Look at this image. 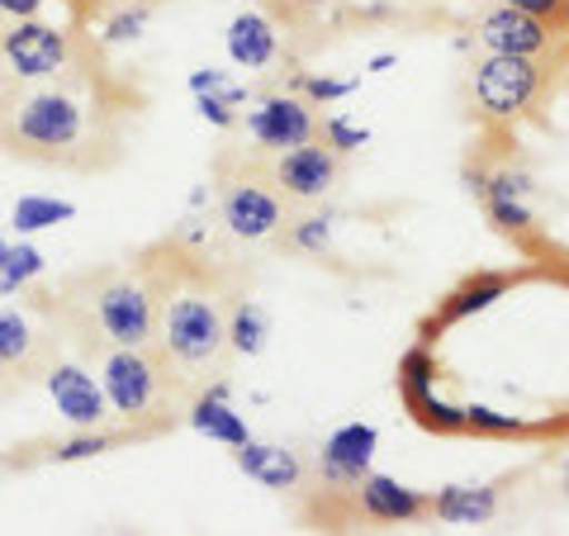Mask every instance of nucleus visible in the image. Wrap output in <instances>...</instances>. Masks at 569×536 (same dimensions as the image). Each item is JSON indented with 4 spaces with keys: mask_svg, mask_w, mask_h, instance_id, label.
Segmentation results:
<instances>
[{
    "mask_svg": "<svg viewBox=\"0 0 569 536\" xmlns=\"http://www.w3.org/2000/svg\"><path fill=\"white\" fill-rule=\"evenodd\" d=\"M238 129L257 152H284V148H295V142L323 138V110H318L305 91H276V96H266L257 110H247L238 119Z\"/></svg>",
    "mask_w": 569,
    "mask_h": 536,
    "instance_id": "obj_10",
    "label": "nucleus"
},
{
    "mask_svg": "<svg viewBox=\"0 0 569 536\" xmlns=\"http://www.w3.org/2000/svg\"><path fill=\"white\" fill-rule=\"evenodd\" d=\"M213 209L233 242H280L295 205L271 186L266 152L257 148H223L213 157Z\"/></svg>",
    "mask_w": 569,
    "mask_h": 536,
    "instance_id": "obj_5",
    "label": "nucleus"
},
{
    "mask_svg": "<svg viewBox=\"0 0 569 536\" xmlns=\"http://www.w3.org/2000/svg\"><path fill=\"white\" fill-rule=\"evenodd\" d=\"M470 195L485 205V214L493 219L498 234L531 242V234H537V214H531V205H527V195H531V176L527 171H518L512 162L475 167L470 171Z\"/></svg>",
    "mask_w": 569,
    "mask_h": 536,
    "instance_id": "obj_12",
    "label": "nucleus"
},
{
    "mask_svg": "<svg viewBox=\"0 0 569 536\" xmlns=\"http://www.w3.org/2000/svg\"><path fill=\"white\" fill-rule=\"evenodd\" d=\"M323 142H328L332 152L347 157V152H356L366 142V129H351L347 119H323Z\"/></svg>",
    "mask_w": 569,
    "mask_h": 536,
    "instance_id": "obj_26",
    "label": "nucleus"
},
{
    "mask_svg": "<svg viewBox=\"0 0 569 536\" xmlns=\"http://www.w3.org/2000/svg\"><path fill=\"white\" fill-rule=\"evenodd\" d=\"M157 280V332L152 347L162 351L171 375L194 399L200 389L228 385L233 366V337H228V309L242 290V271L200 252L186 238H157L138 247Z\"/></svg>",
    "mask_w": 569,
    "mask_h": 536,
    "instance_id": "obj_2",
    "label": "nucleus"
},
{
    "mask_svg": "<svg viewBox=\"0 0 569 536\" xmlns=\"http://www.w3.org/2000/svg\"><path fill=\"white\" fill-rule=\"evenodd\" d=\"M133 437L123 427L104 423V427H71L67 437H52V441H33V446H14V456H6L0 466H67V460H91L104 456L114 446H129Z\"/></svg>",
    "mask_w": 569,
    "mask_h": 536,
    "instance_id": "obj_15",
    "label": "nucleus"
},
{
    "mask_svg": "<svg viewBox=\"0 0 569 536\" xmlns=\"http://www.w3.org/2000/svg\"><path fill=\"white\" fill-rule=\"evenodd\" d=\"M560 489H565V494H569V456H565V460H560Z\"/></svg>",
    "mask_w": 569,
    "mask_h": 536,
    "instance_id": "obj_31",
    "label": "nucleus"
},
{
    "mask_svg": "<svg viewBox=\"0 0 569 536\" xmlns=\"http://www.w3.org/2000/svg\"><path fill=\"white\" fill-rule=\"evenodd\" d=\"M39 271H43L39 252H29V247H6V257H0V295L29 290V276H39Z\"/></svg>",
    "mask_w": 569,
    "mask_h": 536,
    "instance_id": "obj_24",
    "label": "nucleus"
},
{
    "mask_svg": "<svg viewBox=\"0 0 569 536\" xmlns=\"http://www.w3.org/2000/svg\"><path fill=\"white\" fill-rule=\"evenodd\" d=\"M96 370H100L104 399H110V423L123 427L133 441L167 437L186 423L190 395L152 343L104 351Z\"/></svg>",
    "mask_w": 569,
    "mask_h": 536,
    "instance_id": "obj_4",
    "label": "nucleus"
},
{
    "mask_svg": "<svg viewBox=\"0 0 569 536\" xmlns=\"http://www.w3.org/2000/svg\"><path fill=\"white\" fill-rule=\"evenodd\" d=\"M299 91H305V96L318 105V100H337V96H347V91H351V81H309V77H299Z\"/></svg>",
    "mask_w": 569,
    "mask_h": 536,
    "instance_id": "obj_29",
    "label": "nucleus"
},
{
    "mask_svg": "<svg viewBox=\"0 0 569 536\" xmlns=\"http://www.w3.org/2000/svg\"><path fill=\"white\" fill-rule=\"evenodd\" d=\"M58 219H71V205H58V200H20L14 205V228H20V234H33V228H48Z\"/></svg>",
    "mask_w": 569,
    "mask_h": 536,
    "instance_id": "obj_25",
    "label": "nucleus"
},
{
    "mask_svg": "<svg viewBox=\"0 0 569 536\" xmlns=\"http://www.w3.org/2000/svg\"><path fill=\"white\" fill-rule=\"evenodd\" d=\"M475 43L479 52H518V58H569V39H560L556 29L537 14H527L518 6H493L489 14L475 20Z\"/></svg>",
    "mask_w": 569,
    "mask_h": 536,
    "instance_id": "obj_11",
    "label": "nucleus"
},
{
    "mask_svg": "<svg viewBox=\"0 0 569 536\" xmlns=\"http://www.w3.org/2000/svg\"><path fill=\"white\" fill-rule=\"evenodd\" d=\"M148 14H152V0H123V6H114L110 14H100V29L104 33H96V39L110 48V43H133L138 33H142V24H148Z\"/></svg>",
    "mask_w": 569,
    "mask_h": 536,
    "instance_id": "obj_22",
    "label": "nucleus"
},
{
    "mask_svg": "<svg viewBox=\"0 0 569 536\" xmlns=\"http://www.w3.org/2000/svg\"><path fill=\"white\" fill-rule=\"evenodd\" d=\"M233 460H238V470L261 479V485L276 489V494H299L305 479H309V466L295 451H284V446H261L252 437H247L242 446H233Z\"/></svg>",
    "mask_w": 569,
    "mask_h": 536,
    "instance_id": "obj_16",
    "label": "nucleus"
},
{
    "mask_svg": "<svg viewBox=\"0 0 569 536\" xmlns=\"http://www.w3.org/2000/svg\"><path fill=\"white\" fill-rule=\"evenodd\" d=\"M565 58H518V52H479L470 62V105L493 129H518L541 119Z\"/></svg>",
    "mask_w": 569,
    "mask_h": 536,
    "instance_id": "obj_6",
    "label": "nucleus"
},
{
    "mask_svg": "<svg viewBox=\"0 0 569 536\" xmlns=\"http://www.w3.org/2000/svg\"><path fill=\"white\" fill-rule=\"evenodd\" d=\"M498 504H503V485H451L432 494V523L479 527V523H493Z\"/></svg>",
    "mask_w": 569,
    "mask_h": 536,
    "instance_id": "obj_18",
    "label": "nucleus"
},
{
    "mask_svg": "<svg viewBox=\"0 0 569 536\" xmlns=\"http://www.w3.org/2000/svg\"><path fill=\"white\" fill-rule=\"evenodd\" d=\"M328 238H332V224L323 219V214H295V219L284 224V234H280L276 247H284V252H299V257H323Z\"/></svg>",
    "mask_w": 569,
    "mask_h": 536,
    "instance_id": "obj_21",
    "label": "nucleus"
},
{
    "mask_svg": "<svg viewBox=\"0 0 569 536\" xmlns=\"http://www.w3.org/2000/svg\"><path fill=\"white\" fill-rule=\"evenodd\" d=\"M266 171H271V186L295 209H309V205H323L342 186L347 167H342V152H332L323 138H309L284 152H266Z\"/></svg>",
    "mask_w": 569,
    "mask_h": 536,
    "instance_id": "obj_9",
    "label": "nucleus"
},
{
    "mask_svg": "<svg viewBox=\"0 0 569 536\" xmlns=\"http://www.w3.org/2000/svg\"><path fill=\"white\" fill-rule=\"evenodd\" d=\"M62 343L81 361H100L114 347H142L157 332V280L142 252L71 271L58 285H33Z\"/></svg>",
    "mask_w": 569,
    "mask_h": 536,
    "instance_id": "obj_3",
    "label": "nucleus"
},
{
    "mask_svg": "<svg viewBox=\"0 0 569 536\" xmlns=\"http://www.w3.org/2000/svg\"><path fill=\"white\" fill-rule=\"evenodd\" d=\"M276 14H284V20H295V24H305V20H313V14H323V10H332L337 0H266Z\"/></svg>",
    "mask_w": 569,
    "mask_h": 536,
    "instance_id": "obj_27",
    "label": "nucleus"
},
{
    "mask_svg": "<svg viewBox=\"0 0 569 536\" xmlns=\"http://www.w3.org/2000/svg\"><path fill=\"white\" fill-rule=\"evenodd\" d=\"M52 404L67 418V427H104L110 423V399H104V385L91 375V361L81 356H58V366L43 375Z\"/></svg>",
    "mask_w": 569,
    "mask_h": 536,
    "instance_id": "obj_13",
    "label": "nucleus"
},
{
    "mask_svg": "<svg viewBox=\"0 0 569 536\" xmlns=\"http://www.w3.org/2000/svg\"><path fill=\"white\" fill-rule=\"evenodd\" d=\"M228 58L247 71H261L280 58V24L266 10H242L228 24Z\"/></svg>",
    "mask_w": 569,
    "mask_h": 536,
    "instance_id": "obj_17",
    "label": "nucleus"
},
{
    "mask_svg": "<svg viewBox=\"0 0 569 536\" xmlns=\"http://www.w3.org/2000/svg\"><path fill=\"white\" fill-rule=\"evenodd\" d=\"M356 508H361L366 527H408L432 517V494H418L389 475H366L356 485Z\"/></svg>",
    "mask_w": 569,
    "mask_h": 536,
    "instance_id": "obj_14",
    "label": "nucleus"
},
{
    "mask_svg": "<svg viewBox=\"0 0 569 536\" xmlns=\"http://www.w3.org/2000/svg\"><path fill=\"white\" fill-rule=\"evenodd\" d=\"M58 356H67V343L39 295L24 290L20 304H0V404L43 385Z\"/></svg>",
    "mask_w": 569,
    "mask_h": 536,
    "instance_id": "obj_7",
    "label": "nucleus"
},
{
    "mask_svg": "<svg viewBox=\"0 0 569 536\" xmlns=\"http://www.w3.org/2000/svg\"><path fill=\"white\" fill-rule=\"evenodd\" d=\"M62 6H71L81 20H100V14H110L114 6H123V0H62Z\"/></svg>",
    "mask_w": 569,
    "mask_h": 536,
    "instance_id": "obj_30",
    "label": "nucleus"
},
{
    "mask_svg": "<svg viewBox=\"0 0 569 536\" xmlns=\"http://www.w3.org/2000/svg\"><path fill=\"white\" fill-rule=\"evenodd\" d=\"M186 423L194 433H204L209 441H223V446H242L247 441V423L228 408V385H213V389H200L186 408Z\"/></svg>",
    "mask_w": 569,
    "mask_h": 536,
    "instance_id": "obj_19",
    "label": "nucleus"
},
{
    "mask_svg": "<svg viewBox=\"0 0 569 536\" xmlns=\"http://www.w3.org/2000/svg\"><path fill=\"white\" fill-rule=\"evenodd\" d=\"M228 337H233V351H238V356H257V351H261L266 314L257 309V299H252V290H247V285L233 295V309H228Z\"/></svg>",
    "mask_w": 569,
    "mask_h": 536,
    "instance_id": "obj_20",
    "label": "nucleus"
},
{
    "mask_svg": "<svg viewBox=\"0 0 569 536\" xmlns=\"http://www.w3.org/2000/svg\"><path fill=\"white\" fill-rule=\"evenodd\" d=\"M91 33L77 24H43V20H14L0 29V86L43 81L77 58Z\"/></svg>",
    "mask_w": 569,
    "mask_h": 536,
    "instance_id": "obj_8",
    "label": "nucleus"
},
{
    "mask_svg": "<svg viewBox=\"0 0 569 536\" xmlns=\"http://www.w3.org/2000/svg\"><path fill=\"white\" fill-rule=\"evenodd\" d=\"M52 6V0H0V20L14 24V20H39V14Z\"/></svg>",
    "mask_w": 569,
    "mask_h": 536,
    "instance_id": "obj_28",
    "label": "nucleus"
},
{
    "mask_svg": "<svg viewBox=\"0 0 569 536\" xmlns=\"http://www.w3.org/2000/svg\"><path fill=\"white\" fill-rule=\"evenodd\" d=\"M503 285H508V280H498V276H479V280H470L466 290H456L447 304H441V318H437V324H460V318H466L470 309H485L489 299L503 295Z\"/></svg>",
    "mask_w": 569,
    "mask_h": 536,
    "instance_id": "obj_23",
    "label": "nucleus"
},
{
    "mask_svg": "<svg viewBox=\"0 0 569 536\" xmlns=\"http://www.w3.org/2000/svg\"><path fill=\"white\" fill-rule=\"evenodd\" d=\"M142 110L148 91L104 58L91 33L58 77L0 86V152L43 171L104 176L123 162Z\"/></svg>",
    "mask_w": 569,
    "mask_h": 536,
    "instance_id": "obj_1",
    "label": "nucleus"
}]
</instances>
